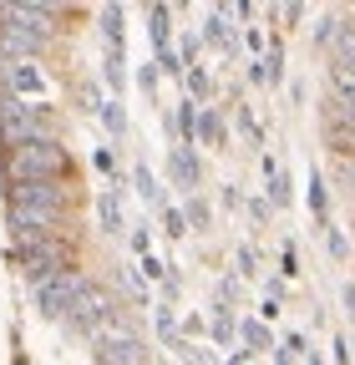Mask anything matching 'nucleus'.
<instances>
[{
	"label": "nucleus",
	"mask_w": 355,
	"mask_h": 365,
	"mask_svg": "<svg viewBox=\"0 0 355 365\" xmlns=\"http://www.w3.org/2000/svg\"><path fill=\"white\" fill-rule=\"evenodd\" d=\"M6 188L16 182H51V178H66L71 173V158L56 137H41V143H21V148H6Z\"/></svg>",
	"instance_id": "nucleus-1"
},
{
	"label": "nucleus",
	"mask_w": 355,
	"mask_h": 365,
	"mask_svg": "<svg viewBox=\"0 0 355 365\" xmlns=\"http://www.w3.org/2000/svg\"><path fill=\"white\" fill-rule=\"evenodd\" d=\"M41 137H56L51 132V107L46 102H21L11 91H0V143L21 148V143H41Z\"/></svg>",
	"instance_id": "nucleus-2"
},
{
	"label": "nucleus",
	"mask_w": 355,
	"mask_h": 365,
	"mask_svg": "<svg viewBox=\"0 0 355 365\" xmlns=\"http://www.w3.org/2000/svg\"><path fill=\"white\" fill-rule=\"evenodd\" d=\"M16 264L26 269V279H31V289H36V284L56 279V274L76 269V244H71V239H36V244H16Z\"/></svg>",
	"instance_id": "nucleus-3"
},
{
	"label": "nucleus",
	"mask_w": 355,
	"mask_h": 365,
	"mask_svg": "<svg viewBox=\"0 0 355 365\" xmlns=\"http://www.w3.org/2000/svg\"><path fill=\"white\" fill-rule=\"evenodd\" d=\"M92 355H97V365H148V345L127 319H107L92 335Z\"/></svg>",
	"instance_id": "nucleus-4"
},
{
	"label": "nucleus",
	"mask_w": 355,
	"mask_h": 365,
	"mask_svg": "<svg viewBox=\"0 0 355 365\" xmlns=\"http://www.w3.org/2000/svg\"><path fill=\"white\" fill-rule=\"evenodd\" d=\"M6 223H11L16 244L66 239V213H61V208H21V203H6Z\"/></svg>",
	"instance_id": "nucleus-5"
},
{
	"label": "nucleus",
	"mask_w": 355,
	"mask_h": 365,
	"mask_svg": "<svg viewBox=\"0 0 355 365\" xmlns=\"http://www.w3.org/2000/svg\"><path fill=\"white\" fill-rule=\"evenodd\" d=\"M66 319H71V330L97 335L107 319H117V294H112L107 284H92V279H86V289L76 294V304L66 309Z\"/></svg>",
	"instance_id": "nucleus-6"
},
{
	"label": "nucleus",
	"mask_w": 355,
	"mask_h": 365,
	"mask_svg": "<svg viewBox=\"0 0 355 365\" xmlns=\"http://www.w3.org/2000/svg\"><path fill=\"white\" fill-rule=\"evenodd\" d=\"M81 289H86V274L81 269H66V274H56V279L36 284V309L46 314V319H66V309L76 304Z\"/></svg>",
	"instance_id": "nucleus-7"
},
{
	"label": "nucleus",
	"mask_w": 355,
	"mask_h": 365,
	"mask_svg": "<svg viewBox=\"0 0 355 365\" xmlns=\"http://www.w3.org/2000/svg\"><path fill=\"white\" fill-rule=\"evenodd\" d=\"M0 91H11V97L21 102H46V71H41V61H0Z\"/></svg>",
	"instance_id": "nucleus-8"
},
{
	"label": "nucleus",
	"mask_w": 355,
	"mask_h": 365,
	"mask_svg": "<svg viewBox=\"0 0 355 365\" xmlns=\"http://www.w3.org/2000/svg\"><path fill=\"white\" fill-rule=\"evenodd\" d=\"M6 203H21V208H61V213H71V182H66V178H51V182H16V188H6Z\"/></svg>",
	"instance_id": "nucleus-9"
},
{
	"label": "nucleus",
	"mask_w": 355,
	"mask_h": 365,
	"mask_svg": "<svg viewBox=\"0 0 355 365\" xmlns=\"http://www.w3.org/2000/svg\"><path fill=\"white\" fill-rule=\"evenodd\" d=\"M51 36H41L21 21H11L6 11H0V61H36V51L46 46Z\"/></svg>",
	"instance_id": "nucleus-10"
},
{
	"label": "nucleus",
	"mask_w": 355,
	"mask_h": 365,
	"mask_svg": "<svg viewBox=\"0 0 355 365\" xmlns=\"http://www.w3.org/2000/svg\"><path fill=\"white\" fill-rule=\"evenodd\" d=\"M325 148L335 158H355V107H340L325 97Z\"/></svg>",
	"instance_id": "nucleus-11"
},
{
	"label": "nucleus",
	"mask_w": 355,
	"mask_h": 365,
	"mask_svg": "<svg viewBox=\"0 0 355 365\" xmlns=\"http://www.w3.org/2000/svg\"><path fill=\"white\" fill-rule=\"evenodd\" d=\"M168 178L178 182V188H198V158L188 148H173L168 153Z\"/></svg>",
	"instance_id": "nucleus-12"
},
{
	"label": "nucleus",
	"mask_w": 355,
	"mask_h": 365,
	"mask_svg": "<svg viewBox=\"0 0 355 365\" xmlns=\"http://www.w3.org/2000/svg\"><path fill=\"white\" fill-rule=\"evenodd\" d=\"M330 97L340 107H355V71L340 66V61H330Z\"/></svg>",
	"instance_id": "nucleus-13"
},
{
	"label": "nucleus",
	"mask_w": 355,
	"mask_h": 365,
	"mask_svg": "<svg viewBox=\"0 0 355 365\" xmlns=\"http://www.w3.org/2000/svg\"><path fill=\"white\" fill-rule=\"evenodd\" d=\"M168 16H173L168 6H153V11H148V36H153V51H158V56L168 51V31H173Z\"/></svg>",
	"instance_id": "nucleus-14"
},
{
	"label": "nucleus",
	"mask_w": 355,
	"mask_h": 365,
	"mask_svg": "<svg viewBox=\"0 0 355 365\" xmlns=\"http://www.w3.org/2000/svg\"><path fill=\"white\" fill-rule=\"evenodd\" d=\"M330 46H335V56H330V61H340V66H350V71H355V26H340Z\"/></svg>",
	"instance_id": "nucleus-15"
},
{
	"label": "nucleus",
	"mask_w": 355,
	"mask_h": 365,
	"mask_svg": "<svg viewBox=\"0 0 355 365\" xmlns=\"http://www.w3.org/2000/svg\"><path fill=\"white\" fill-rule=\"evenodd\" d=\"M97 218H102L107 234H117V228H122V203H117V193H102V198H97Z\"/></svg>",
	"instance_id": "nucleus-16"
},
{
	"label": "nucleus",
	"mask_w": 355,
	"mask_h": 365,
	"mask_svg": "<svg viewBox=\"0 0 355 365\" xmlns=\"http://www.w3.org/2000/svg\"><path fill=\"white\" fill-rule=\"evenodd\" d=\"M309 213H315L320 223H325V213H330V193H325V178H320V173H309Z\"/></svg>",
	"instance_id": "nucleus-17"
},
{
	"label": "nucleus",
	"mask_w": 355,
	"mask_h": 365,
	"mask_svg": "<svg viewBox=\"0 0 355 365\" xmlns=\"http://www.w3.org/2000/svg\"><path fill=\"white\" fill-rule=\"evenodd\" d=\"M198 137L208 148H224V122H218V112H198Z\"/></svg>",
	"instance_id": "nucleus-18"
},
{
	"label": "nucleus",
	"mask_w": 355,
	"mask_h": 365,
	"mask_svg": "<svg viewBox=\"0 0 355 365\" xmlns=\"http://www.w3.org/2000/svg\"><path fill=\"white\" fill-rule=\"evenodd\" d=\"M102 31H107V46L122 56V6H107L102 11Z\"/></svg>",
	"instance_id": "nucleus-19"
},
{
	"label": "nucleus",
	"mask_w": 355,
	"mask_h": 365,
	"mask_svg": "<svg viewBox=\"0 0 355 365\" xmlns=\"http://www.w3.org/2000/svg\"><path fill=\"white\" fill-rule=\"evenodd\" d=\"M239 335H244V345H249V355H254V350H264V345H269V330H264V319H244V325H239Z\"/></svg>",
	"instance_id": "nucleus-20"
},
{
	"label": "nucleus",
	"mask_w": 355,
	"mask_h": 365,
	"mask_svg": "<svg viewBox=\"0 0 355 365\" xmlns=\"http://www.w3.org/2000/svg\"><path fill=\"white\" fill-rule=\"evenodd\" d=\"M153 319H158V335H163L168 345L183 340V335H178V319H173V304H158V309H153Z\"/></svg>",
	"instance_id": "nucleus-21"
},
{
	"label": "nucleus",
	"mask_w": 355,
	"mask_h": 365,
	"mask_svg": "<svg viewBox=\"0 0 355 365\" xmlns=\"http://www.w3.org/2000/svg\"><path fill=\"white\" fill-rule=\"evenodd\" d=\"M132 182H138V193H143L148 203H163V188H158V178H153V168H138V173H132Z\"/></svg>",
	"instance_id": "nucleus-22"
},
{
	"label": "nucleus",
	"mask_w": 355,
	"mask_h": 365,
	"mask_svg": "<svg viewBox=\"0 0 355 365\" xmlns=\"http://www.w3.org/2000/svg\"><path fill=\"white\" fill-rule=\"evenodd\" d=\"M178 132H183V143H193V137H198V107H193V102L178 107Z\"/></svg>",
	"instance_id": "nucleus-23"
},
{
	"label": "nucleus",
	"mask_w": 355,
	"mask_h": 365,
	"mask_svg": "<svg viewBox=\"0 0 355 365\" xmlns=\"http://www.w3.org/2000/svg\"><path fill=\"white\" fill-rule=\"evenodd\" d=\"M102 122H107V132L122 137V132H127V112H122V102H107V107H102Z\"/></svg>",
	"instance_id": "nucleus-24"
},
{
	"label": "nucleus",
	"mask_w": 355,
	"mask_h": 365,
	"mask_svg": "<svg viewBox=\"0 0 355 365\" xmlns=\"http://www.w3.org/2000/svg\"><path fill=\"white\" fill-rule=\"evenodd\" d=\"M163 223H168V239H183V234H188V218H183V208H163Z\"/></svg>",
	"instance_id": "nucleus-25"
},
{
	"label": "nucleus",
	"mask_w": 355,
	"mask_h": 365,
	"mask_svg": "<svg viewBox=\"0 0 355 365\" xmlns=\"http://www.w3.org/2000/svg\"><path fill=\"white\" fill-rule=\"evenodd\" d=\"M183 218H188V228H208V203H203V198H188Z\"/></svg>",
	"instance_id": "nucleus-26"
},
{
	"label": "nucleus",
	"mask_w": 355,
	"mask_h": 365,
	"mask_svg": "<svg viewBox=\"0 0 355 365\" xmlns=\"http://www.w3.org/2000/svg\"><path fill=\"white\" fill-rule=\"evenodd\" d=\"M117 279H122V289H127L132 299H148V289H143V279H138V274H132L127 264H122V274H117Z\"/></svg>",
	"instance_id": "nucleus-27"
},
{
	"label": "nucleus",
	"mask_w": 355,
	"mask_h": 365,
	"mask_svg": "<svg viewBox=\"0 0 355 365\" xmlns=\"http://www.w3.org/2000/svg\"><path fill=\"white\" fill-rule=\"evenodd\" d=\"M107 86L117 91V102H122V56H117V51L107 56Z\"/></svg>",
	"instance_id": "nucleus-28"
},
{
	"label": "nucleus",
	"mask_w": 355,
	"mask_h": 365,
	"mask_svg": "<svg viewBox=\"0 0 355 365\" xmlns=\"http://www.w3.org/2000/svg\"><path fill=\"white\" fill-rule=\"evenodd\" d=\"M213 340H224V345L234 340V314H229V309H224V314L213 319Z\"/></svg>",
	"instance_id": "nucleus-29"
},
{
	"label": "nucleus",
	"mask_w": 355,
	"mask_h": 365,
	"mask_svg": "<svg viewBox=\"0 0 355 365\" xmlns=\"http://www.w3.org/2000/svg\"><path fill=\"white\" fill-rule=\"evenodd\" d=\"M335 31H340V21H335V16H325V21L315 26V41H320V46H330V41H335Z\"/></svg>",
	"instance_id": "nucleus-30"
},
{
	"label": "nucleus",
	"mask_w": 355,
	"mask_h": 365,
	"mask_svg": "<svg viewBox=\"0 0 355 365\" xmlns=\"http://www.w3.org/2000/svg\"><path fill=\"white\" fill-rule=\"evenodd\" d=\"M299 350H304V340H299V335H289V340H284V350H279V365H294V355H299Z\"/></svg>",
	"instance_id": "nucleus-31"
},
{
	"label": "nucleus",
	"mask_w": 355,
	"mask_h": 365,
	"mask_svg": "<svg viewBox=\"0 0 355 365\" xmlns=\"http://www.w3.org/2000/svg\"><path fill=\"white\" fill-rule=\"evenodd\" d=\"M188 91H198V97L208 91V71H203V66H193V71H188Z\"/></svg>",
	"instance_id": "nucleus-32"
},
{
	"label": "nucleus",
	"mask_w": 355,
	"mask_h": 365,
	"mask_svg": "<svg viewBox=\"0 0 355 365\" xmlns=\"http://www.w3.org/2000/svg\"><path fill=\"white\" fill-rule=\"evenodd\" d=\"M143 274H148V279H163L168 264H163V259H148V264H143Z\"/></svg>",
	"instance_id": "nucleus-33"
},
{
	"label": "nucleus",
	"mask_w": 355,
	"mask_h": 365,
	"mask_svg": "<svg viewBox=\"0 0 355 365\" xmlns=\"http://www.w3.org/2000/svg\"><path fill=\"white\" fill-rule=\"evenodd\" d=\"M340 178L350 182V188H355V158H340Z\"/></svg>",
	"instance_id": "nucleus-34"
},
{
	"label": "nucleus",
	"mask_w": 355,
	"mask_h": 365,
	"mask_svg": "<svg viewBox=\"0 0 355 365\" xmlns=\"http://www.w3.org/2000/svg\"><path fill=\"white\" fill-rule=\"evenodd\" d=\"M138 81H143V91H158V71H153V66H143V76H138Z\"/></svg>",
	"instance_id": "nucleus-35"
},
{
	"label": "nucleus",
	"mask_w": 355,
	"mask_h": 365,
	"mask_svg": "<svg viewBox=\"0 0 355 365\" xmlns=\"http://www.w3.org/2000/svg\"><path fill=\"white\" fill-rule=\"evenodd\" d=\"M239 274H254V249H239Z\"/></svg>",
	"instance_id": "nucleus-36"
},
{
	"label": "nucleus",
	"mask_w": 355,
	"mask_h": 365,
	"mask_svg": "<svg viewBox=\"0 0 355 365\" xmlns=\"http://www.w3.org/2000/svg\"><path fill=\"white\" fill-rule=\"evenodd\" d=\"M345 309L355 314V284H345Z\"/></svg>",
	"instance_id": "nucleus-37"
},
{
	"label": "nucleus",
	"mask_w": 355,
	"mask_h": 365,
	"mask_svg": "<svg viewBox=\"0 0 355 365\" xmlns=\"http://www.w3.org/2000/svg\"><path fill=\"white\" fill-rule=\"evenodd\" d=\"M229 365H249V350H239V355H234V360H229Z\"/></svg>",
	"instance_id": "nucleus-38"
},
{
	"label": "nucleus",
	"mask_w": 355,
	"mask_h": 365,
	"mask_svg": "<svg viewBox=\"0 0 355 365\" xmlns=\"http://www.w3.org/2000/svg\"><path fill=\"white\" fill-rule=\"evenodd\" d=\"M309 365H320V355H309Z\"/></svg>",
	"instance_id": "nucleus-39"
}]
</instances>
